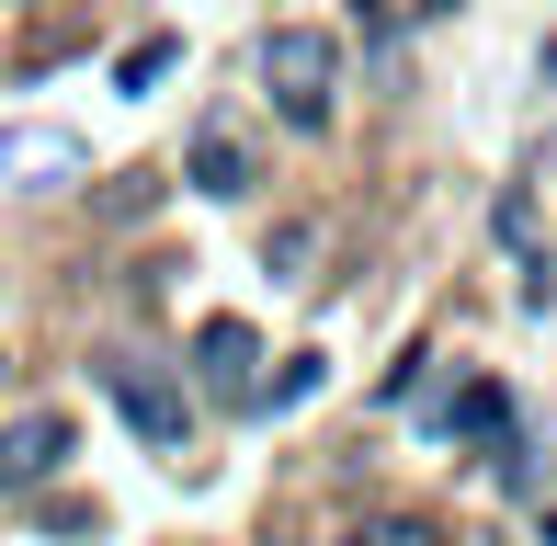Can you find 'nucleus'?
I'll return each mask as SVG.
<instances>
[{"mask_svg": "<svg viewBox=\"0 0 557 546\" xmlns=\"http://www.w3.org/2000/svg\"><path fill=\"white\" fill-rule=\"evenodd\" d=\"M262 91L296 137H331V103H342V35L319 23H273L262 35Z\"/></svg>", "mask_w": 557, "mask_h": 546, "instance_id": "f257e3e1", "label": "nucleus"}, {"mask_svg": "<svg viewBox=\"0 0 557 546\" xmlns=\"http://www.w3.org/2000/svg\"><path fill=\"white\" fill-rule=\"evenodd\" d=\"M91 387L114 399V421L148 444V456H183V444H194V399H183V376H160L148 353H103V364H91Z\"/></svg>", "mask_w": 557, "mask_h": 546, "instance_id": "f03ea898", "label": "nucleus"}, {"mask_svg": "<svg viewBox=\"0 0 557 546\" xmlns=\"http://www.w3.org/2000/svg\"><path fill=\"white\" fill-rule=\"evenodd\" d=\"M194 387H206L216 410H250L262 399V331H250V319H206V331H194Z\"/></svg>", "mask_w": 557, "mask_h": 546, "instance_id": "7ed1b4c3", "label": "nucleus"}, {"mask_svg": "<svg viewBox=\"0 0 557 546\" xmlns=\"http://www.w3.org/2000/svg\"><path fill=\"white\" fill-rule=\"evenodd\" d=\"M58 467H69V410H23L0 433V501H35Z\"/></svg>", "mask_w": 557, "mask_h": 546, "instance_id": "20e7f679", "label": "nucleus"}, {"mask_svg": "<svg viewBox=\"0 0 557 546\" xmlns=\"http://www.w3.org/2000/svg\"><path fill=\"white\" fill-rule=\"evenodd\" d=\"M183 183L216 194V206H239V194L262 183V160H250V137L227 126V114H206V126H194V148H183Z\"/></svg>", "mask_w": 557, "mask_h": 546, "instance_id": "39448f33", "label": "nucleus"}, {"mask_svg": "<svg viewBox=\"0 0 557 546\" xmlns=\"http://www.w3.org/2000/svg\"><path fill=\"white\" fill-rule=\"evenodd\" d=\"M512 433H523V410H512V387H500V376H467V387H455L444 444H478V456H490V444H512Z\"/></svg>", "mask_w": 557, "mask_h": 546, "instance_id": "423d86ee", "label": "nucleus"}, {"mask_svg": "<svg viewBox=\"0 0 557 546\" xmlns=\"http://www.w3.org/2000/svg\"><path fill=\"white\" fill-rule=\"evenodd\" d=\"M171 69H183V35H137V46L114 58V91H160Z\"/></svg>", "mask_w": 557, "mask_h": 546, "instance_id": "0eeeda50", "label": "nucleus"}, {"mask_svg": "<svg viewBox=\"0 0 557 546\" xmlns=\"http://www.w3.org/2000/svg\"><path fill=\"white\" fill-rule=\"evenodd\" d=\"M319 387H331V364H319V353H296V364H285V376H273V387H262V399H250V421H273V410H308V399H319Z\"/></svg>", "mask_w": 557, "mask_h": 546, "instance_id": "6e6552de", "label": "nucleus"}, {"mask_svg": "<svg viewBox=\"0 0 557 546\" xmlns=\"http://www.w3.org/2000/svg\"><path fill=\"white\" fill-rule=\"evenodd\" d=\"M433 12H455V0H364L375 35H410V23H433Z\"/></svg>", "mask_w": 557, "mask_h": 546, "instance_id": "1a4fd4ad", "label": "nucleus"}, {"mask_svg": "<svg viewBox=\"0 0 557 546\" xmlns=\"http://www.w3.org/2000/svg\"><path fill=\"white\" fill-rule=\"evenodd\" d=\"M352 546H444V535L421 524V512H387V524H364V535H352Z\"/></svg>", "mask_w": 557, "mask_h": 546, "instance_id": "9d476101", "label": "nucleus"}, {"mask_svg": "<svg viewBox=\"0 0 557 546\" xmlns=\"http://www.w3.org/2000/svg\"><path fill=\"white\" fill-rule=\"evenodd\" d=\"M546 546H557V501H546Z\"/></svg>", "mask_w": 557, "mask_h": 546, "instance_id": "9b49d317", "label": "nucleus"}]
</instances>
